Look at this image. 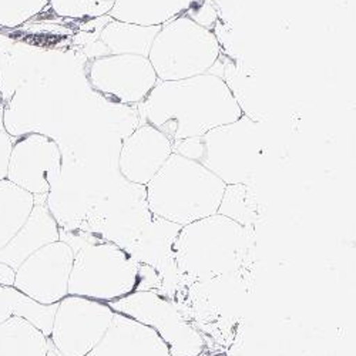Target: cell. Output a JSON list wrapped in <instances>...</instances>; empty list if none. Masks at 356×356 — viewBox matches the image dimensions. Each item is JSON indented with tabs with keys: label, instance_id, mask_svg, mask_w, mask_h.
I'll return each instance as SVG.
<instances>
[{
	"label": "cell",
	"instance_id": "obj_1",
	"mask_svg": "<svg viewBox=\"0 0 356 356\" xmlns=\"http://www.w3.org/2000/svg\"><path fill=\"white\" fill-rule=\"evenodd\" d=\"M137 108L143 123L159 129L172 143L201 137L244 114L227 81L213 73L159 80Z\"/></svg>",
	"mask_w": 356,
	"mask_h": 356
},
{
	"label": "cell",
	"instance_id": "obj_2",
	"mask_svg": "<svg viewBox=\"0 0 356 356\" xmlns=\"http://www.w3.org/2000/svg\"><path fill=\"white\" fill-rule=\"evenodd\" d=\"M225 184L200 163L172 153L145 186L154 217L187 225L218 213Z\"/></svg>",
	"mask_w": 356,
	"mask_h": 356
},
{
	"label": "cell",
	"instance_id": "obj_3",
	"mask_svg": "<svg viewBox=\"0 0 356 356\" xmlns=\"http://www.w3.org/2000/svg\"><path fill=\"white\" fill-rule=\"evenodd\" d=\"M262 148L261 129L245 113L201 137L172 143L174 153L200 163L225 186H251L261 167Z\"/></svg>",
	"mask_w": 356,
	"mask_h": 356
},
{
	"label": "cell",
	"instance_id": "obj_4",
	"mask_svg": "<svg viewBox=\"0 0 356 356\" xmlns=\"http://www.w3.org/2000/svg\"><path fill=\"white\" fill-rule=\"evenodd\" d=\"M247 228L214 214L181 227L175 240L178 273L195 280L224 277L240 265Z\"/></svg>",
	"mask_w": 356,
	"mask_h": 356
},
{
	"label": "cell",
	"instance_id": "obj_5",
	"mask_svg": "<svg viewBox=\"0 0 356 356\" xmlns=\"http://www.w3.org/2000/svg\"><path fill=\"white\" fill-rule=\"evenodd\" d=\"M220 51V42L213 31L184 13L160 27L148 60L159 80L172 81L211 73Z\"/></svg>",
	"mask_w": 356,
	"mask_h": 356
},
{
	"label": "cell",
	"instance_id": "obj_6",
	"mask_svg": "<svg viewBox=\"0 0 356 356\" xmlns=\"http://www.w3.org/2000/svg\"><path fill=\"white\" fill-rule=\"evenodd\" d=\"M141 291L140 265L110 243H87L74 251L69 295L110 304Z\"/></svg>",
	"mask_w": 356,
	"mask_h": 356
},
{
	"label": "cell",
	"instance_id": "obj_7",
	"mask_svg": "<svg viewBox=\"0 0 356 356\" xmlns=\"http://www.w3.org/2000/svg\"><path fill=\"white\" fill-rule=\"evenodd\" d=\"M153 217L148 209L145 186L130 183L118 175L114 186L90 205L83 225L87 227L93 241L127 250Z\"/></svg>",
	"mask_w": 356,
	"mask_h": 356
},
{
	"label": "cell",
	"instance_id": "obj_8",
	"mask_svg": "<svg viewBox=\"0 0 356 356\" xmlns=\"http://www.w3.org/2000/svg\"><path fill=\"white\" fill-rule=\"evenodd\" d=\"M108 307L152 328L165 342L171 356H198L204 349L198 331L156 291H136Z\"/></svg>",
	"mask_w": 356,
	"mask_h": 356
},
{
	"label": "cell",
	"instance_id": "obj_9",
	"mask_svg": "<svg viewBox=\"0 0 356 356\" xmlns=\"http://www.w3.org/2000/svg\"><path fill=\"white\" fill-rule=\"evenodd\" d=\"M87 80L107 102L138 106L154 88L159 77L148 57L137 54H104L87 65Z\"/></svg>",
	"mask_w": 356,
	"mask_h": 356
},
{
	"label": "cell",
	"instance_id": "obj_10",
	"mask_svg": "<svg viewBox=\"0 0 356 356\" xmlns=\"http://www.w3.org/2000/svg\"><path fill=\"white\" fill-rule=\"evenodd\" d=\"M113 316L106 302L67 295L57 305L49 339L62 356H86L102 341Z\"/></svg>",
	"mask_w": 356,
	"mask_h": 356
},
{
	"label": "cell",
	"instance_id": "obj_11",
	"mask_svg": "<svg viewBox=\"0 0 356 356\" xmlns=\"http://www.w3.org/2000/svg\"><path fill=\"white\" fill-rule=\"evenodd\" d=\"M62 175L63 154L54 138L43 133H26L15 140L6 180L38 198L46 197Z\"/></svg>",
	"mask_w": 356,
	"mask_h": 356
},
{
	"label": "cell",
	"instance_id": "obj_12",
	"mask_svg": "<svg viewBox=\"0 0 356 356\" xmlns=\"http://www.w3.org/2000/svg\"><path fill=\"white\" fill-rule=\"evenodd\" d=\"M74 250L63 240L32 254L16 270L13 286L43 305L58 304L69 295Z\"/></svg>",
	"mask_w": 356,
	"mask_h": 356
},
{
	"label": "cell",
	"instance_id": "obj_13",
	"mask_svg": "<svg viewBox=\"0 0 356 356\" xmlns=\"http://www.w3.org/2000/svg\"><path fill=\"white\" fill-rule=\"evenodd\" d=\"M172 153V141L159 129L143 123L123 138L117 168L127 181L147 186Z\"/></svg>",
	"mask_w": 356,
	"mask_h": 356
},
{
	"label": "cell",
	"instance_id": "obj_14",
	"mask_svg": "<svg viewBox=\"0 0 356 356\" xmlns=\"http://www.w3.org/2000/svg\"><path fill=\"white\" fill-rule=\"evenodd\" d=\"M86 356H171L165 342L147 325L114 312L102 341Z\"/></svg>",
	"mask_w": 356,
	"mask_h": 356
},
{
	"label": "cell",
	"instance_id": "obj_15",
	"mask_svg": "<svg viewBox=\"0 0 356 356\" xmlns=\"http://www.w3.org/2000/svg\"><path fill=\"white\" fill-rule=\"evenodd\" d=\"M180 229L181 225L153 217L126 251L140 266L154 273L164 285V281L180 274L174 251Z\"/></svg>",
	"mask_w": 356,
	"mask_h": 356
},
{
	"label": "cell",
	"instance_id": "obj_16",
	"mask_svg": "<svg viewBox=\"0 0 356 356\" xmlns=\"http://www.w3.org/2000/svg\"><path fill=\"white\" fill-rule=\"evenodd\" d=\"M60 240V227L44 202H36L13 238L0 250V262L16 271L32 254Z\"/></svg>",
	"mask_w": 356,
	"mask_h": 356
},
{
	"label": "cell",
	"instance_id": "obj_17",
	"mask_svg": "<svg viewBox=\"0 0 356 356\" xmlns=\"http://www.w3.org/2000/svg\"><path fill=\"white\" fill-rule=\"evenodd\" d=\"M193 0H114L108 17L141 26H163L184 15Z\"/></svg>",
	"mask_w": 356,
	"mask_h": 356
},
{
	"label": "cell",
	"instance_id": "obj_18",
	"mask_svg": "<svg viewBox=\"0 0 356 356\" xmlns=\"http://www.w3.org/2000/svg\"><path fill=\"white\" fill-rule=\"evenodd\" d=\"M160 27L111 19L102 29L100 42L107 49V54H137L148 57Z\"/></svg>",
	"mask_w": 356,
	"mask_h": 356
},
{
	"label": "cell",
	"instance_id": "obj_19",
	"mask_svg": "<svg viewBox=\"0 0 356 356\" xmlns=\"http://www.w3.org/2000/svg\"><path fill=\"white\" fill-rule=\"evenodd\" d=\"M58 304L43 305L15 286L0 285V325L13 316L31 322L47 338H50L53 319Z\"/></svg>",
	"mask_w": 356,
	"mask_h": 356
},
{
	"label": "cell",
	"instance_id": "obj_20",
	"mask_svg": "<svg viewBox=\"0 0 356 356\" xmlns=\"http://www.w3.org/2000/svg\"><path fill=\"white\" fill-rule=\"evenodd\" d=\"M50 339L23 318L0 325V356H46Z\"/></svg>",
	"mask_w": 356,
	"mask_h": 356
},
{
	"label": "cell",
	"instance_id": "obj_21",
	"mask_svg": "<svg viewBox=\"0 0 356 356\" xmlns=\"http://www.w3.org/2000/svg\"><path fill=\"white\" fill-rule=\"evenodd\" d=\"M35 197L9 180L0 181V250H2L31 216Z\"/></svg>",
	"mask_w": 356,
	"mask_h": 356
},
{
	"label": "cell",
	"instance_id": "obj_22",
	"mask_svg": "<svg viewBox=\"0 0 356 356\" xmlns=\"http://www.w3.org/2000/svg\"><path fill=\"white\" fill-rule=\"evenodd\" d=\"M217 214L235 221L244 228L254 225L258 220V201L251 186H227Z\"/></svg>",
	"mask_w": 356,
	"mask_h": 356
},
{
	"label": "cell",
	"instance_id": "obj_23",
	"mask_svg": "<svg viewBox=\"0 0 356 356\" xmlns=\"http://www.w3.org/2000/svg\"><path fill=\"white\" fill-rule=\"evenodd\" d=\"M49 3L50 0H0V26L17 27L39 15Z\"/></svg>",
	"mask_w": 356,
	"mask_h": 356
},
{
	"label": "cell",
	"instance_id": "obj_24",
	"mask_svg": "<svg viewBox=\"0 0 356 356\" xmlns=\"http://www.w3.org/2000/svg\"><path fill=\"white\" fill-rule=\"evenodd\" d=\"M113 3L95 0H50L49 5L57 15L65 17H99L108 15Z\"/></svg>",
	"mask_w": 356,
	"mask_h": 356
},
{
	"label": "cell",
	"instance_id": "obj_25",
	"mask_svg": "<svg viewBox=\"0 0 356 356\" xmlns=\"http://www.w3.org/2000/svg\"><path fill=\"white\" fill-rule=\"evenodd\" d=\"M13 143L15 138L6 130H0V181L8 178V168Z\"/></svg>",
	"mask_w": 356,
	"mask_h": 356
},
{
	"label": "cell",
	"instance_id": "obj_26",
	"mask_svg": "<svg viewBox=\"0 0 356 356\" xmlns=\"http://www.w3.org/2000/svg\"><path fill=\"white\" fill-rule=\"evenodd\" d=\"M15 277H16V271L12 268V266L0 262V285L13 286Z\"/></svg>",
	"mask_w": 356,
	"mask_h": 356
},
{
	"label": "cell",
	"instance_id": "obj_27",
	"mask_svg": "<svg viewBox=\"0 0 356 356\" xmlns=\"http://www.w3.org/2000/svg\"><path fill=\"white\" fill-rule=\"evenodd\" d=\"M46 356H62V355L56 350V348H54V346L51 345V342H50V346H49V350H47Z\"/></svg>",
	"mask_w": 356,
	"mask_h": 356
},
{
	"label": "cell",
	"instance_id": "obj_28",
	"mask_svg": "<svg viewBox=\"0 0 356 356\" xmlns=\"http://www.w3.org/2000/svg\"><path fill=\"white\" fill-rule=\"evenodd\" d=\"M95 2H106V3H113L114 0H95Z\"/></svg>",
	"mask_w": 356,
	"mask_h": 356
}]
</instances>
